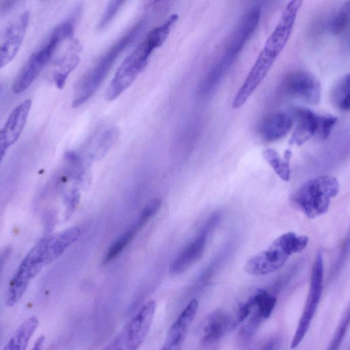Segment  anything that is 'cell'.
Listing matches in <instances>:
<instances>
[{
	"mask_svg": "<svg viewBox=\"0 0 350 350\" xmlns=\"http://www.w3.org/2000/svg\"><path fill=\"white\" fill-rule=\"evenodd\" d=\"M177 18L176 14H172L153 28L123 61L106 91L107 100L116 99L135 81L147 66L153 51L164 43Z\"/></svg>",
	"mask_w": 350,
	"mask_h": 350,
	"instance_id": "cell-1",
	"label": "cell"
},
{
	"mask_svg": "<svg viewBox=\"0 0 350 350\" xmlns=\"http://www.w3.org/2000/svg\"><path fill=\"white\" fill-rule=\"evenodd\" d=\"M148 16L137 21L96 62L79 81L73 97L72 107L85 103L97 91L120 54L129 46L143 31Z\"/></svg>",
	"mask_w": 350,
	"mask_h": 350,
	"instance_id": "cell-2",
	"label": "cell"
},
{
	"mask_svg": "<svg viewBox=\"0 0 350 350\" xmlns=\"http://www.w3.org/2000/svg\"><path fill=\"white\" fill-rule=\"evenodd\" d=\"M72 16L57 25L27 60L14 81L12 91L15 94L25 91L52 59L58 47L65 40L74 36L77 15Z\"/></svg>",
	"mask_w": 350,
	"mask_h": 350,
	"instance_id": "cell-3",
	"label": "cell"
},
{
	"mask_svg": "<svg viewBox=\"0 0 350 350\" xmlns=\"http://www.w3.org/2000/svg\"><path fill=\"white\" fill-rule=\"evenodd\" d=\"M306 235L289 232L275 239L267 250L250 258L245 269L250 275H265L280 269L293 254L301 252L308 243Z\"/></svg>",
	"mask_w": 350,
	"mask_h": 350,
	"instance_id": "cell-4",
	"label": "cell"
},
{
	"mask_svg": "<svg viewBox=\"0 0 350 350\" xmlns=\"http://www.w3.org/2000/svg\"><path fill=\"white\" fill-rule=\"evenodd\" d=\"M339 190L337 179L323 175L305 183L292 196V201L308 217L314 218L325 213Z\"/></svg>",
	"mask_w": 350,
	"mask_h": 350,
	"instance_id": "cell-5",
	"label": "cell"
},
{
	"mask_svg": "<svg viewBox=\"0 0 350 350\" xmlns=\"http://www.w3.org/2000/svg\"><path fill=\"white\" fill-rule=\"evenodd\" d=\"M51 236L40 239L28 252L10 280L5 296L8 307H13L23 297L32 280L45 265L44 258Z\"/></svg>",
	"mask_w": 350,
	"mask_h": 350,
	"instance_id": "cell-6",
	"label": "cell"
},
{
	"mask_svg": "<svg viewBox=\"0 0 350 350\" xmlns=\"http://www.w3.org/2000/svg\"><path fill=\"white\" fill-rule=\"evenodd\" d=\"M155 310L153 300L144 304L103 350H137L150 330Z\"/></svg>",
	"mask_w": 350,
	"mask_h": 350,
	"instance_id": "cell-7",
	"label": "cell"
},
{
	"mask_svg": "<svg viewBox=\"0 0 350 350\" xmlns=\"http://www.w3.org/2000/svg\"><path fill=\"white\" fill-rule=\"evenodd\" d=\"M323 258L321 251L317 253L313 264L308 295L302 314L293 336L291 348H297L306 336L318 308L323 292Z\"/></svg>",
	"mask_w": 350,
	"mask_h": 350,
	"instance_id": "cell-8",
	"label": "cell"
},
{
	"mask_svg": "<svg viewBox=\"0 0 350 350\" xmlns=\"http://www.w3.org/2000/svg\"><path fill=\"white\" fill-rule=\"evenodd\" d=\"M260 8L254 5L243 16L233 33L223 57L217 63L226 72L256 30L260 17Z\"/></svg>",
	"mask_w": 350,
	"mask_h": 350,
	"instance_id": "cell-9",
	"label": "cell"
},
{
	"mask_svg": "<svg viewBox=\"0 0 350 350\" xmlns=\"http://www.w3.org/2000/svg\"><path fill=\"white\" fill-rule=\"evenodd\" d=\"M282 90L287 96L301 99L310 105H317L321 99L319 81L306 70L288 73L282 81Z\"/></svg>",
	"mask_w": 350,
	"mask_h": 350,
	"instance_id": "cell-10",
	"label": "cell"
},
{
	"mask_svg": "<svg viewBox=\"0 0 350 350\" xmlns=\"http://www.w3.org/2000/svg\"><path fill=\"white\" fill-rule=\"evenodd\" d=\"M301 3L299 0L288 2L276 27L266 40L263 49L275 58L280 54L290 38Z\"/></svg>",
	"mask_w": 350,
	"mask_h": 350,
	"instance_id": "cell-11",
	"label": "cell"
},
{
	"mask_svg": "<svg viewBox=\"0 0 350 350\" xmlns=\"http://www.w3.org/2000/svg\"><path fill=\"white\" fill-rule=\"evenodd\" d=\"M250 297L253 302V309L239 334L240 338L244 341L248 340L262 323L271 316L277 302L274 295L262 288L257 289Z\"/></svg>",
	"mask_w": 350,
	"mask_h": 350,
	"instance_id": "cell-12",
	"label": "cell"
},
{
	"mask_svg": "<svg viewBox=\"0 0 350 350\" xmlns=\"http://www.w3.org/2000/svg\"><path fill=\"white\" fill-rule=\"evenodd\" d=\"M276 58L265 50L257 57L245 80L232 101V107H241L263 81Z\"/></svg>",
	"mask_w": 350,
	"mask_h": 350,
	"instance_id": "cell-13",
	"label": "cell"
},
{
	"mask_svg": "<svg viewBox=\"0 0 350 350\" xmlns=\"http://www.w3.org/2000/svg\"><path fill=\"white\" fill-rule=\"evenodd\" d=\"M198 301L192 299L169 328L161 350H180L198 309Z\"/></svg>",
	"mask_w": 350,
	"mask_h": 350,
	"instance_id": "cell-14",
	"label": "cell"
},
{
	"mask_svg": "<svg viewBox=\"0 0 350 350\" xmlns=\"http://www.w3.org/2000/svg\"><path fill=\"white\" fill-rule=\"evenodd\" d=\"M29 20V13L21 14L6 29L0 44V70L16 55L25 38Z\"/></svg>",
	"mask_w": 350,
	"mask_h": 350,
	"instance_id": "cell-15",
	"label": "cell"
},
{
	"mask_svg": "<svg viewBox=\"0 0 350 350\" xmlns=\"http://www.w3.org/2000/svg\"><path fill=\"white\" fill-rule=\"evenodd\" d=\"M215 223V218L211 219L200 233L176 256L170 265L171 275H179L187 270L202 256L207 235Z\"/></svg>",
	"mask_w": 350,
	"mask_h": 350,
	"instance_id": "cell-16",
	"label": "cell"
},
{
	"mask_svg": "<svg viewBox=\"0 0 350 350\" xmlns=\"http://www.w3.org/2000/svg\"><path fill=\"white\" fill-rule=\"evenodd\" d=\"M31 107V100L27 99L16 107L10 113L3 126L0 129V145L7 149L21 136Z\"/></svg>",
	"mask_w": 350,
	"mask_h": 350,
	"instance_id": "cell-17",
	"label": "cell"
},
{
	"mask_svg": "<svg viewBox=\"0 0 350 350\" xmlns=\"http://www.w3.org/2000/svg\"><path fill=\"white\" fill-rule=\"evenodd\" d=\"M292 113L296 125L289 142L300 146L317 134L318 114L304 107H294Z\"/></svg>",
	"mask_w": 350,
	"mask_h": 350,
	"instance_id": "cell-18",
	"label": "cell"
},
{
	"mask_svg": "<svg viewBox=\"0 0 350 350\" xmlns=\"http://www.w3.org/2000/svg\"><path fill=\"white\" fill-rule=\"evenodd\" d=\"M80 51L79 43L73 38L67 44L63 53L55 60L56 70L53 72V79L58 88H64L69 75L78 65Z\"/></svg>",
	"mask_w": 350,
	"mask_h": 350,
	"instance_id": "cell-19",
	"label": "cell"
},
{
	"mask_svg": "<svg viewBox=\"0 0 350 350\" xmlns=\"http://www.w3.org/2000/svg\"><path fill=\"white\" fill-rule=\"evenodd\" d=\"M293 124V120L288 113L274 112L263 119L259 127V134L266 142H275L286 136Z\"/></svg>",
	"mask_w": 350,
	"mask_h": 350,
	"instance_id": "cell-20",
	"label": "cell"
},
{
	"mask_svg": "<svg viewBox=\"0 0 350 350\" xmlns=\"http://www.w3.org/2000/svg\"><path fill=\"white\" fill-rule=\"evenodd\" d=\"M231 328H234L232 318L222 311L213 312L204 323L202 340L206 343L216 341Z\"/></svg>",
	"mask_w": 350,
	"mask_h": 350,
	"instance_id": "cell-21",
	"label": "cell"
},
{
	"mask_svg": "<svg viewBox=\"0 0 350 350\" xmlns=\"http://www.w3.org/2000/svg\"><path fill=\"white\" fill-rule=\"evenodd\" d=\"M81 234L78 227H71L51 237L45 258L44 264L48 265L57 258L72 243L77 240Z\"/></svg>",
	"mask_w": 350,
	"mask_h": 350,
	"instance_id": "cell-22",
	"label": "cell"
},
{
	"mask_svg": "<svg viewBox=\"0 0 350 350\" xmlns=\"http://www.w3.org/2000/svg\"><path fill=\"white\" fill-rule=\"evenodd\" d=\"M38 325L39 321L36 317L27 318L16 328L3 350H27Z\"/></svg>",
	"mask_w": 350,
	"mask_h": 350,
	"instance_id": "cell-23",
	"label": "cell"
},
{
	"mask_svg": "<svg viewBox=\"0 0 350 350\" xmlns=\"http://www.w3.org/2000/svg\"><path fill=\"white\" fill-rule=\"evenodd\" d=\"M265 159L273 169L275 172L284 181L290 178V159L291 151H285L283 158H281L277 151L272 148H267L263 151Z\"/></svg>",
	"mask_w": 350,
	"mask_h": 350,
	"instance_id": "cell-24",
	"label": "cell"
},
{
	"mask_svg": "<svg viewBox=\"0 0 350 350\" xmlns=\"http://www.w3.org/2000/svg\"><path fill=\"white\" fill-rule=\"evenodd\" d=\"M330 100L333 105L341 111H349L350 108L349 74L342 76L334 85L330 93Z\"/></svg>",
	"mask_w": 350,
	"mask_h": 350,
	"instance_id": "cell-25",
	"label": "cell"
},
{
	"mask_svg": "<svg viewBox=\"0 0 350 350\" xmlns=\"http://www.w3.org/2000/svg\"><path fill=\"white\" fill-rule=\"evenodd\" d=\"M118 136V130L115 127H110L103 131L94 139L93 154L102 156L105 154L116 142Z\"/></svg>",
	"mask_w": 350,
	"mask_h": 350,
	"instance_id": "cell-26",
	"label": "cell"
},
{
	"mask_svg": "<svg viewBox=\"0 0 350 350\" xmlns=\"http://www.w3.org/2000/svg\"><path fill=\"white\" fill-rule=\"evenodd\" d=\"M137 231L134 225L111 244L104 256L103 263L107 264L115 259L131 241Z\"/></svg>",
	"mask_w": 350,
	"mask_h": 350,
	"instance_id": "cell-27",
	"label": "cell"
},
{
	"mask_svg": "<svg viewBox=\"0 0 350 350\" xmlns=\"http://www.w3.org/2000/svg\"><path fill=\"white\" fill-rule=\"evenodd\" d=\"M349 8L350 1H348L331 19L329 29L333 35L340 34L347 27L349 20Z\"/></svg>",
	"mask_w": 350,
	"mask_h": 350,
	"instance_id": "cell-28",
	"label": "cell"
},
{
	"mask_svg": "<svg viewBox=\"0 0 350 350\" xmlns=\"http://www.w3.org/2000/svg\"><path fill=\"white\" fill-rule=\"evenodd\" d=\"M349 325V311L347 310L340 321L326 350H339Z\"/></svg>",
	"mask_w": 350,
	"mask_h": 350,
	"instance_id": "cell-29",
	"label": "cell"
},
{
	"mask_svg": "<svg viewBox=\"0 0 350 350\" xmlns=\"http://www.w3.org/2000/svg\"><path fill=\"white\" fill-rule=\"evenodd\" d=\"M161 206V201L159 199H154L148 202L139 216L135 226L139 230L145 226L148 221L158 212Z\"/></svg>",
	"mask_w": 350,
	"mask_h": 350,
	"instance_id": "cell-30",
	"label": "cell"
},
{
	"mask_svg": "<svg viewBox=\"0 0 350 350\" xmlns=\"http://www.w3.org/2000/svg\"><path fill=\"white\" fill-rule=\"evenodd\" d=\"M124 1H111L107 5L98 25V29L103 30L111 23L121 9Z\"/></svg>",
	"mask_w": 350,
	"mask_h": 350,
	"instance_id": "cell-31",
	"label": "cell"
},
{
	"mask_svg": "<svg viewBox=\"0 0 350 350\" xmlns=\"http://www.w3.org/2000/svg\"><path fill=\"white\" fill-rule=\"evenodd\" d=\"M337 122V118L332 114H318L317 135L322 139H327Z\"/></svg>",
	"mask_w": 350,
	"mask_h": 350,
	"instance_id": "cell-32",
	"label": "cell"
},
{
	"mask_svg": "<svg viewBox=\"0 0 350 350\" xmlns=\"http://www.w3.org/2000/svg\"><path fill=\"white\" fill-rule=\"evenodd\" d=\"M79 200V193L75 189H73L68 198L66 217H69L73 213Z\"/></svg>",
	"mask_w": 350,
	"mask_h": 350,
	"instance_id": "cell-33",
	"label": "cell"
},
{
	"mask_svg": "<svg viewBox=\"0 0 350 350\" xmlns=\"http://www.w3.org/2000/svg\"><path fill=\"white\" fill-rule=\"evenodd\" d=\"M11 248L5 247L0 252V275L11 254Z\"/></svg>",
	"mask_w": 350,
	"mask_h": 350,
	"instance_id": "cell-34",
	"label": "cell"
},
{
	"mask_svg": "<svg viewBox=\"0 0 350 350\" xmlns=\"http://www.w3.org/2000/svg\"><path fill=\"white\" fill-rule=\"evenodd\" d=\"M45 341V337L43 335L40 336L34 342L30 350H42Z\"/></svg>",
	"mask_w": 350,
	"mask_h": 350,
	"instance_id": "cell-35",
	"label": "cell"
},
{
	"mask_svg": "<svg viewBox=\"0 0 350 350\" xmlns=\"http://www.w3.org/2000/svg\"><path fill=\"white\" fill-rule=\"evenodd\" d=\"M5 148H4L3 146H1L0 145V163L3 159V157H4V154L5 153Z\"/></svg>",
	"mask_w": 350,
	"mask_h": 350,
	"instance_id": "cell-36",
	"label": "cell"
},
{
	"mask_svg": "<svg viewBox=\"0 0 350 350\" xmlns=\"http://www.w3.org/2000/svg\"><path fill=\"white\" fill-rule=\"evenodd\" d=\"M2 89H3V86L0 84V94L2 92Z\"/></svg>",
	"mask_w": 350,
	"mask_h": 350,
	"instance_id": "cell-37",
	"label": "cell"
}]
</instances>
